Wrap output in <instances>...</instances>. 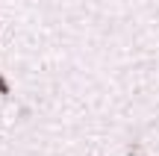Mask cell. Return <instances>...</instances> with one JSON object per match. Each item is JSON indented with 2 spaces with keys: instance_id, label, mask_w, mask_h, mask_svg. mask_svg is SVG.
Listing matches in <instances>:
<instances>
[{
  "instance_id": "1",
  "label": "cell",
  "mask_w": 159,
  "mask_h": 156,
  "mask_svg": "<svg viewBox=\"0 0 159 156\" xmlns=\"http://www.w3.org/2000/svg\"><path fill=\"white\" fill-rule=\"evenodd\" d=\"M12 94V88H9V80H6L3 74H0V97H9Z\"/></svg>"
},
{
  "instance_id": "2",
  "label": "cell",
  "mask_w": 159,
  "mask_h": 156,
  "mask_svg": "<svg viewBox=\"0 0 159 156\" xmlns=\"http://www.w3.org/2000/svg\"><path fill=\"white\" fill-rule=\"evenodd\" d=\"M0 29H3V24H0Z\"/></svg>"
}]
</instances>
